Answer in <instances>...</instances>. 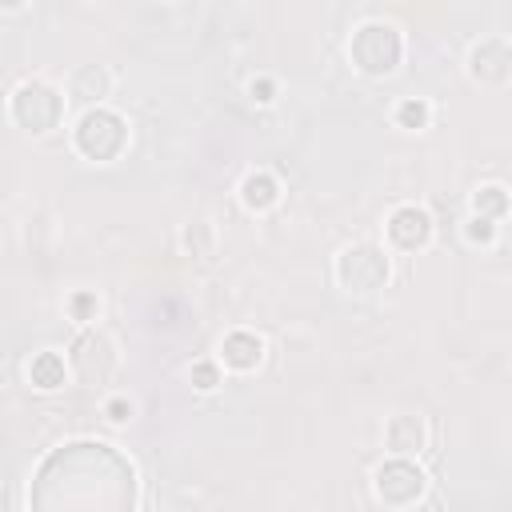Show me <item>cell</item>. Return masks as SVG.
Segmentation results:
<instances>
[{
    "mask_svg": "<svg viewBox=\"0 0 512 512\" xmlns=\"http://www.w3.org/2000/svg\"><path fill=\"white\" fill-rule=\"evenodd\" d=\"M32 504L36 508H80V512H124L136 504V472L132 464L100 444V440H80L56 448L32 484Z\"/></svg>",
    "mask_w": 512,
    "mask_h": 512,
    "instance_id": "6da1fadb",
    "label": "cell"
},
{
    "mask_svg": "<svg viewBox=\"0 0 512 512\" xmlns=\"http://www.w3.org/2000/svg\"><path fill=\"white\" fill-rule=\"evenodd\" d=\"M348 52H352V64H356L364 76H388V72L400 64L404 40H400V32H396L392 24L372 20V24H360V28L352 32Z\"/></svg>",
    "mask_w": 512,
    "mask_h": 512,
    "instance_id": "7a4b0ae2",
    "label": "cell"
},
{
    "mask_svg": "<svg viewBox=\"0 0 512 512\" xmlns=\"http://www.w3.org/2000/svg\"><path fill=\"white\" fill-rule=\"evenodd\" d=\"M388 256L376 248V244H352V248H344L340 256H336V276H340V284L348 288V292H356V296H372V292H380L384 284H388Z\"/></svg>",
    "mask_w": 512,
    "mask_h": 512,
    "instance_id": "3957f363",
    "label": "cell"
},
{
    "mask_svg": "<svg viewBox=\"0 0 512 512\" xmlns=\"http://www.w3.org/2000/svg\"><path fill=\"white\" fill-rule=\"evenodd\" d=\"M12 116H16V124L28 128V132H48V128H56L60 116H64V96H60L52 84H44V80H28V84H20L16 96H12Z\"/></svg>",
    "mask_w": 512,
    "mask_h": 512,
    "instance_id": "277c9868",
    "label": "cell"
},
{
    "mask_svg": "<svg viewBox=\"0 0 512 512\" xmlns=\"http://www.w3.org/2000/svg\"><path fill=\"white\" fill-rule=\"evenodd\" d=\"M124 140H128V128L108 108H88L80 116V124H76V148L88 160H112V156H120Z\"/></svg>",
    "mask_w": 512,
    "mask_h": 512,
    "instance_id": "5b68a950",
    "label": "cell"
},
{
    "mask_svg": "<svg viewBox=\"0 0 512 512\" xmlns=\"http://www.w3.org/2000/svg\"><path fill=\"white\" fill-rule=\"evenodd\" d=\"M424 492V472L408 460V456H396L388 464L376 468V496L392 508H404V504H416Z\"/></svg>",
    "mask_w": 512,
    "mask_h": 512,
    "instance_id": "8992f818",
    "label": "cell"
},
{
    "mask_svg": "<svg viewBox=\"0 0 512 512\" xmlns=\"http://www.w3.org/2000/svg\"><path fill=\"white\" fill-rule=\"evenodd\" d=\"M68 364H72V372H76L84 384H104V380L112 376L116 352H112L108 336H100V332H80L76 344H72Z\"/></svg>",
    "mask_w": 512,
    "mask_h": 512,
    "instance_id": "52a82bcc",
    "label": "cell"
},
{
    "mask_svg": "<svg viewBox=\"0 0 512 512\" xmlns=\"http://www.w3.org/2000/svg\"><path fill=\"white\" fill-rule=\"evenodd\" d=\"M508 68H512V52L504 40H484L472 48L468 56V72L480 80V84H504L508 80Z\"/></svg>",
    "mask_w": 512,
    "mask_h": 512,
    "instance_id": "ba28073f",
    "label": "cell"
},
{
    "mask_svg": "<svg viewBox=\"0 0 512 512\" xmlns=\"http://www.w3.org/2000/svg\"><path fill=\"white\" fill-rule=\"evenodd\" d=\"M388 236H392L400 248H420V244L432 236V220H428L424 208L404 204V208L392 212V220H388Z\"/></svg>",
    "mask_w": 512,
    "mask_h": 512,
    "instance_id": "9c48e42d",
    "label": "cell"
},
{
    "mask_svg": "<svg viewBox=\"0 0 512 512\" xmlns=\"http://www.w3.org/2000/svg\"><path fill=\"white\" fill-rule=\"evenodd\" d=\"M424 424L416 416H392L388 428H384V444L396 452V456H412V452H424Z\"/></svg>",
    "mask_w": 512,
    "mask_h": 512,
    "instance_id": "30bf717a",
    "label": "cell"
},
{
    "mask_svg": "<svg viewBox=\"0 0 512 512\" xmlns=\"http://www.w3.org/2000/svg\"><path fill=\"white\" fill-rule=\"evenodd\" d=\"M220 356H224V364H228V368L248 372V368H256V364H260L264 344H260V336H252V332H228V336H224V344H220Z\"/></svg>",
    "mask_w": 512,
    "mask_h": 512,
    "instance_id": "8fae6325",
    "label": "cell"
},
{
    "mask_svg": "<svg viewBox=\"0 0 512 512\" xmlns=\"http://www.w3.org/2000/svg\"><path fill=\"white\" fill-rule=\"evenodd\" d=\"M64 356L60 352H36L32 356V364H28V380L36 384V388H44V392H52V388H60L64 384Z\"/></svg>",
    "mask_w": 512,
    "mask_h": 512,
    "instance_id": "7c38bea8",
    "label": "cell"
},
{
    "mask_svg": "<svg viewBox=\"0 0 512 512\" xmlns=\"http://www.w3.org/2000/svg\"><path fill=\"white\" fill-rule=\"evenodd\" d=\"M72 96L84 100V104L104 100V96H108V72H104L100 64H84V68H76V76H72Z\"/></svg>",
    "mask_w": 512,
    "mask_h": 512,
    "instance_id": "4fadbf2b",
    "label": "cell"
},
{
    "mask_svg": "<svg viewBox=\"0 0 512 512\" xmlns=\"http://www.w3.org/2000/svg\"><path fill=\"white\" fill-rule=\"evenodd\" d=\"M240 196H244V204H248V208L264 212V208H272V204H276V196H280V184H276L268 172H252V176H244V184H240Z\"/></svg>",
    "mask_w": 512,
    "mask_h": 512,
    "instance_id": "5bb4252c",
    "label": "cell"
},
{
    "mask_svg": "<svg viewBox=\"0 0 512 512\" xmlns=\"http://www.w3.org/2000/svg\"><path fill=\"white\" fill-rule=\"evenodd\" d=\"M472 204H476V216H488V220H496V216H504V212H508V196H504V188H500V184L480 188Z\"/></svg>",
    "mask_w": 512,
    "mask_h": 512,
    "instance_id": "9a60e30c",
    "label": "cell"
},
{
    "mask_svg": "<svg viewBox=\"0 0 512 512\" xmlns=\"http://www.w3.org/2000/svg\"><path fill=\"white\" fill-rule=\"evenodd\" d=\"M396 120H400L404 128H424V124H428V104H424V100H404V104L396 108Z\"/></svg>",
    "mask_w": 512,
    "mask_h": 512,
    "instance_id": "2e32d148",
    "label": "cell"
},
{
    "mask_svg": "<svg viewBox=\"0 0 512 512\" xmlns=\"http://www.w3.org/2000/svg\"><path fill=\"white\" fill-rule=\"evenodd\" d=\"M192 384H196L200 392H212V388L220 384V368H216V364H208V360L192 364Z\"/></svg>",
    "mask_w": 512,
    "mask_h": 512,
    "instance_id": "e0dca14e",
    "label": "cell"
},
{
    "mask_svg": "<svg viewBox=\"0 0 512 512\" xmlns=\"http://www.w3.org/2000/svg\"><path fill=\"white\" fill-rule=\"evenodd\" d=\"M492 236H496V228H492L488 216H472V220H468V240H472V244H488Z\"/></svg>",
    "mask_w": 512,
    "mask_h": 512,
    "instance_id": "ac0fdd59",
    "label": "cell"
},
{
    "mask_svg": "<svg viewBox=\"0 0 512 512\" xmlns=\"http://www.w3.org/2000/svg\"><path fill=\"white\" fill-rule=\"evenodd\" d=\"M248 92H252V100H256V104H268V100H272V92H276V84H272V80H252V88H248Z\"/></svg>",
    "mask_w": 512,
    "mask_h": 512,
    "instance_id": "d6986e66",
    "label": "cell"
},
{
    "mask_svg": "<svg viewBox=\"0 0 512 512\" xmlns=\"http://www.w3.org/2000/svg\"><path fill=\"white\" fill-rule=\"evenodd\" d=\"M72 312H76L80 320H88V316L96 312V296H88V292H80V296L72 300Z\"/></svg>",
    "mask_w": 512,
    "mask_h": 512,
    "instance_id": "ffe728a7",
    "label": "cell"
},
{
    "mask_svg": "<svg viewBox=\"0 0 512 512\" xmlns=\"http://www.w3.org/2000/svg\"><path fill=\"white\" fill-rule=\"evenodd\" d=\"M104 412H108V420H116V424H120V420H128V416H132V404L116 396V400H108V408H104Z\"/></svg>",
    "mask_w": 512,
    "mask_h": 512,
    "instance_id": "44dd1931",
    "label": "cell"
},
{
    "mask_svg": "<svg viewBox=\"0 0 512 512\" xmlns=\"http://www.w3.org/2000/svg\"><path fill=\"white\" fill-rule=\"evenodd\" d=\"M24 0H0V8H20Z\"/></svg>",
    "mask_w": 512,
    "mask_h": 512,
    "instance_id": "7402d4cb",
    "label": "cell"
}]
</instances>
